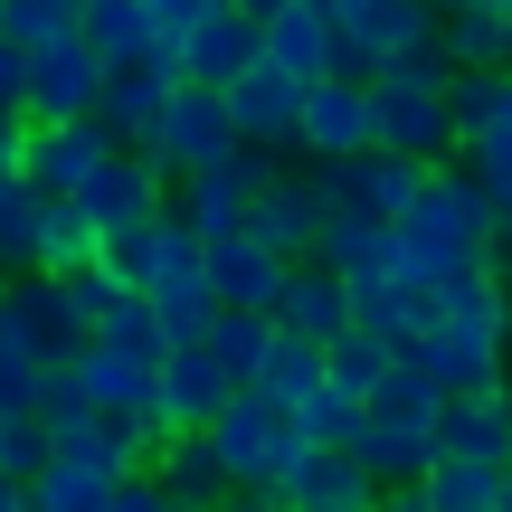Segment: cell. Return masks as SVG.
Masks as SVG:
<instances>
[{"instance_id":"484cf974","label":"cell","mask_w":512,"mask_h":512,"mask_svg":"<svg viewBox=\"0 0 512 512\" xmlns=\"http://www.w3.org/2000/svg\"><path fill=\"white\" fill-rule=\"evenodd\" d=\"M76 38H86V48L105 57L114 76H124V67H171V48H162V29H152V10H143V0H86Z\"/></svg>"},{"instance_id":"cb8c5ba5","label":"cell","mask_w":512,"mask_h":512,"mask_svg":"<svg viewBox=\"0 0 512 512\" xmlns=\"http://www.w3.org/2000/svg\"><path fill=\"white\" fill-rule=\"evenodd\" d=\"M228 124H238V143L256 152H294V124H304V86H285L275 67H256L228 86Z\"/></svg>"},{"instance_id":"ba28073f","label":"cell","mask_w":512,"mask_h":512,"mask_svg":"<svg viewBox=\"0 0 512 512\" xmlns=\"http://www.w3.org/2000/svg\"><path fill=\"white\" fill-rule=\"evenodd\" d=\"M313 181H323L332 219H380V228H399L408 209L427 200V181H437V171L408 162V152H361V162H342V171H313Z\"/></svg>"},{"instance_id":"9c48e42d","label":"cell","mask_w":512,"mask_h":512,"mask_svg":"<svg viewBox=\"0 0 512 512\" xmlns=\"http://www.w3.org/2000/svg\"><path fill=\"white\" fill-rule=\"evenodd\" d=\"M0 323L19 332V351H29L38 370H67L76 351L95 342V323H86V304H76L57 275H19L10 285V304H0Z\"/></svg>"},{"instance_id":"f907efd6","label":"cell","mask_w":512,"mask_h":512,"mask_svg":"<svg viewBox=\"0 0 512 512\" xmlns=\"http://www.w3.org/2000/svg\"><path fill=\"white\" fill-rule=\"evenodd\" d=\"M219 512H294V503H285V494H228Z\"/></svg>"},{"instance_id":"60d3db41","label":"cell","mask_w":512,"mask_h":512,"mask_svg":"<svg viewBox=\"0 0 512 512\" xmlns=\"http://www.w3.org/2000/svg\"><path fill=\"white\" fill-rule=\"evenodd\" d=\"M399 370V351L380 342V332H351V342H332V389H351V399L370 408V389Z\"/></svg>"},{"instance_id":"7c38bea8","label":"cell","mask_w":512,"mask_h":512,"mask_svg":"<svg viewBox=\"0 0 512 512\" xmlns=\"http://www.w3.org/2000/svg\"><path fill=\"white\" fill-rule=\"evenodd\" d=\"M323 228H332V200H323V181H313V171H275V181L256 190V209H247V238L275 247L285 266H313Z\"/></svg>"},{"instance_id":"7dc6e473","label":"cell","mask_w":512,"mask_h":512,"mask_svg":"<svg viewBox=\"0 0 512 512\" xmlns=\"http://www.w3.org/2000/svg\"><path fill=\"white\" fill-rule=\"evenodd\" d=\"M105 512H171V494H162L152 475H133V484H114V503H105Z\"/></svg>"},{"instance_id":"f1b7e54d","label":"cell","mask_w":512,"mask_h":512,"mask_svg":"<svg viewBox=\"0 0 512 512\" xmlns=\"http://www.w3.org/2000/svg\"><path fill=\"white\" fill-rule=\"evenodd\" d=\"M323 389H332V351L275 323V351H266V370H256V399H275V408H294V418H304Z\"/></svg>"},{"instance_id":"ac0fdd59","label":"cell","mask_w":512,"mask_h":512,"mask_svg":"<svg viewBox=\"0 0 512 512\" xmlns=\"http://www.w3.org/2000/svg\"><path fill=\"white\" fill-rule=\"evenodd\" d=\"M275 323L332 351V342H351V332H361V294H351L332 266H294V275H285V304H275Z\"/></svg>"},{"instance_id":"d6a6232c","label":"cell","mask_w":512,"mask_h":512,"mask_svg":"<svg viewBox=\"0 0 512 512\" xmlns=\"http://www.w3.org/2000/svg\"><path fill=\"white\" fill-rule=\"evenodd\" d=\"M95 256H105V228H95L76 200H48V228H38V275H57V285H67V275H86Z\"/></svg>"},{"instance_id":"e575fe53","label":"cell","mask_w":512,"mask_h":512,"mask_svg":"<svg viewBox=\"0 0 512 512\" xmlns=\"http://www.w3.org/2000/svg\"><path fill=\"white\" fill-rule=\"evenodd\" d=\"M95 342L124 351V361H143V370H162V361H171V332H162V313H152V294H124V304L95 323Z\"/></svg>"},{"instance_id":"8fae6325","label":"cell","mask_w":512,"mask_h":512,"mask_svg":"<svg viewBox=\"0 0 512 512\" xmlns=\"http://www.w3.org/2000/svg\"><path fill=\"white\" fill-rule=\"evenodd\" d=\"M152 162L171 171V181H190V171H219L228 152H238V124H228V95H209V86H181L171 95V114H162V133H152Z\"/></svg>"},{"instance_id":"9f6ffc18","label":"cell","mask_w":512,"mask_h":512,"mask_svg":"<svg viewBox=\"0 0 512 512\" xmlns=\"http://www.w3.org/2000/svg\"><path fill=\"white\" fill-rule=\"evenodd\" d=\"M0 304H10V275H0Z\"/></svg>"},{"instance_id":"ffe728a7","label":"cell","mask_w":512,"mask_h":512,"mask_svg":"<svg viewBox=\"0 0 512 512\" xmlns=\"http://www.w3.org/2000/svg\"><path fill=\"white\" fill-rule=\"evenodd\" d=\"M266 67L285 76V86H323V76H342V38H332V19H323V0H304V10H285V19H266Z\"/></svg>"},{"instance_id":"1f68e13d","label":"cell","mask_w":512,"mask_h":512,"mask_svg":"<svg viewBox=\"0 0 512 512\" xmlns=\"http://www.w3.org/2000/svg\"><path fill=\"white\" fill-rule=\"evenodd\" d=\"M437 57H446L456 76H512V19H494V10L437 19Z\"/></svg>"},{"instance_id":"c3c4849f","label":"cell","mask_w":512,"mask_h":512,"mask_svg":"<svg viewBox=\"0 0 512 512\" xmlns=\"http://www.w3.org/2000/svg\"><path fill=\"white\" fill-rule=\"evenodd\" d=\"M370 512H437V503H427V484H408V494H380Z\"/></svg>"},{"instance_id":"ee69618b","label":"cell","mask_w":512,"mask_h":512,"mask_svg":"<svg viewBox=\"0 0 512 512\" xmlns=\"http://www.w3.org/2000/svg\"><path fill=\"white\" fill-rule=\"evenodd\" d=\"M294 427H304V446H342L351 456V446H361V399H351V389H323Z\"/></svg>"},{"instance_id":"7a4b0ae2","label":"cell","mask_w":512,"mask_h":512,"mask_svg":"<svg viewBox=\"0 0 512 512\" xmlns=\"http://www.w3.org/2000/svg\"><path fill=\"white\" fill-rule=\"evenodd\" d=\"M503 256V228H494V200H484L475 171H437L427 200L399 219V275L408 285H465Z\"/></svg>"},{"instance_id":"30bf717a","label":"cell","mask_w":512,"mask_h":512,"mask_svg":"<svg viewBox=\"0 0 512 512\" xmlns=\"http://www.w3.org/2000/svg\"><path fill=\"white\" fill-rule=\"evenodd\" d=\"M228 408H238V380L219 370V351H209V342L162 361V389H152V427H162V437H209Z\"/></svg>"},{"instance_id":"11a10c76","label":"cell","mask_w":512,"mask_h":512,"mask_svg":"<svg viewBox=\"0 0 512 512\" xmlns=\"http://www.w3.org/2000/svg\"><path fill=\"white\" fill-rule=\"evenodd\" d=\"M503 512H512V475H503Z\"/></svg>"},{"instance_id":"681fc988","label":"cell","mask_w":512,"mask_h":512,"mask_svg":"<svg viewBox=\"0 0 512 512\" xmlns=\"http://www.w3.org/2000/svg\"><path fill=\"white\" fill-rule=\"evenodd\" d=\"M228 10H247L256 29H266V19H285V10H304V0H228Z\"/></svg>"},{"instance_id":"2e32d148","label":"cell","mask_w":512,"mask_h":512,"mask_svg":"<svg viewBox=\"0 0 512 512\" xmlns=\"http://www.w3.org/2000/svg\"><path fill=\"white\" fill-rule=\"evenodd\" d=\"M256 67H266V29H256L247 10H219L209 29H190L181 48H171V76H181V86H209V95H228Z\"/></svg>"},{"instance_id":"6f0895ef","label":"cell","mask_w":512,"mask_h":512,"mask_svg":"<svg viewBox=\"0 0 512 512\" xmlns=\"http://www.w3.org/2000/svg\"><path fill=\"white\" fill-rule=\"evenodd\" d=\"M171 512H190V503H171Z\"/></svg>"},{"instance_id":"83f0119b","label":"cell","mask_w":512,"mask_h":512,"mask_svg":"<svg viewBox=\"0 0 512 512\" xmlns=\"http://www.w3.org/2000/svg\"><path fill=\"white\" fill-rule=\"evenodd\" d=\"M313 266H332L351 294H370V285L399 275V228H380V219H332L323 247H313Z\"/></svg>"},{"instance_id":"7402d4cb","label":"cell","mask_w":512,"mask_h":512,"mask_svg":"<svg viewBox=\"0 0 512 512\" xmlns=\"http://www.w3.org/2000/svg\"><path fill=\"white\" fill-rule=\"evenodd\" d=\"M171 95H181V76H171V67H124V76H105V105H95V124L114 133V152H143L152 133H162Z\"/></svg>"},{"instance_id":"44dd1931","label":"cell","mask_w":512,"mask_h":512,"mask_svg":"<svg viewBox=\"0 0 512 512\" xmlns=\"http://www.w3.org/2000/svg\"><path fill=\"white\" fill-rule=\"evenodd\" d=\"M437 418H446V389L427 380V370H389L380 389H370L361 408V437H399V446H437Z\"/></svg>"},{"instance_id":"52a82bcc","label":"cell","mask_w":512,"mask_h":512,"mask_svg":"<svg viewBox=\"0 0 512 512\" xmlns=\"http://www.w3.org/2000/svg\"><path fill=\"white\" fill-rule=\"evenodd\" d=\"M361 152H380V105H370L361 76H323V86L304 95V124H294V162L304 171H342V162H361Z\"/></svg>"},{"instance_id":"f35d334b","label":"cell","mask_w":512,"mask_h":512,"mask_svg":"<svg viewBox=\"0 0 512 512\" xmlns=\"http://www.w3.org/2000/svg\"><path fill=\"white\" fill-rule=\"evenodd\" d=\"M427 503H437V512H503V475H494V465H456V456H437Z\"/></svg>"},{"instance_id":"277c9868","label":"cell","mask_w":512,"mask_h":512,"mask_svg":"<svg viewBox=\"0 0 512 512\" xmlns=\"http://www.w3.org/2000/svg\"><path fill=\"white\" fill-rule=\"evenodd\" d=\"M209 446H219V465H228V494H275V484L313 456L304 427H294V408L256 399V389H238V408L209 427Z\"/></svg>"},{"instance_id":"f5cc1de1","label":"cell","mask_w":512,"mask_h":512,"mask_svg":"<svg viewBox=\"0 0 512 512\" xmlns=\"http://www.w3.org/2000/svg\"><path fill=\"white\" fill-rule=\"evenodd\" d=\"M418 10H427V19H456V10H475V0H418Z\"/></svg>"},{"instance_id":"74e56055","label":"cell","mask_w":512,"mask_h":512,"mask_svg":"<svg viewBox=\"0 0 512 512\" xmlns=\"http://www.w3.org/2000/svg\"><path fill=\"white\" fill-rule=\"evenodd\" d=\"M209 351H219V370L238 389H256V370H266V351H275V323H266V313H219Z\"/></svg>"},{"instance_id":"d6986e66","label":"cell","mask_w":512,"mask_h":512,"mask_svg":"<svg viewBox=\"0 0 512 512\" xmlns=\"http://www.w3.org/2000/svg\"><path fill=\"white\" fill-rule=\"evenodd\" d=\"M285 256L275 247H256V238H219L209 247V285H219V313H266L275 323V304H285Z\"/></svg>"},{"instance_id":"b9f144b4","label":"cell","mask_w":512,"mask_h":512,"mask_svg":"<svg viewBox=\"0 0 512 512\" xmlns=\"http://www.w3.org/2000/svg\"><path fill=\"white\" fill-rule=\"evenodd\" d=\"M48 465H57V437H48V427H38V418H0V484L29 494Z\"/></svg>"},{"instance_id":"6da1fadb","label":"cell","mask_w":512,"mask_h":512,"mask_svg":"<svg viewBox=\"0 0 512 512\" xmlns=\"http://www.w3.org/2000/svg\"><path fill=\"white\" fill-rule=\"evenodd\" d=\"M408 370L446 389V399H475V389H512V285L503 266L465 275V285H437V332L408 351Z\"/></svg>"},{"instance_id":"603a6c76","label":"cell","mask_w":512,"mask_h":512,"mask_svg":"<svg viewBox=\"0 0 512 512\" xmlns=\"http://www.w3.org/2000/svg\"><path fill=\"white\" fill-rule=\"evenodd\" d=\"M152 313H162L171 351H200L209 332H219V285H209V247H190L181 266H162V285H152Z\"/></svg>"},{"instance_id":"db71d44e","label":"cell","mask_w":512,"mask_h":512,"mask_svg":"<svg viewBox=\"0 0 512 512\" xmlns=\"http://www.w3.org/2000/svg\"><path fill=\"white\" fill-rule=\"evenodd\" d=\"M0 512H38L29 494H19V484H0Z\"/></svg>"},{"instance_id":"8992f818","label":"cell","mask_w":512,"mask_h":512,"mask_svg":"<svg viewBox=\"0 0 512 512\" xmlns=\"http://www.w3.org/2000/svg\"><path fill=\"white\" fill-rule=\"evenodd\" d=\"M266 181H275V152L238 143L219 171H190V181H171V219H181L200 247H219V238H247V209H256V190H266Z\"/></svg>"},{"instance_id":"7bdbcfd3","label":"cell","mask_w":512,"mask_h":512,"mask_svg":"<svg viewBox=\"0 0 512 512\" xmlns=\"http://www.w3.org/2000/svg\"><path fill=\"white\" fill-rule=\"evenodd\" d=\"M38 399H48V370L19 351V332L0 323V418H38Z\"/></svg>"},{"instance_id":"4dcf8cb0","label":"cell","mask_w":512,"mask_h":512,"mask_svg":"<svg viewBox=\"0 0 512 512\" xmlns=\"http://www.w3.org/2000/svg\"><path fill=\"white\" fill-rule=\"evenodd\" d=\"M152 484H162L171 503H190V512H219L228 503V465H219V446H209V437H162Z\"/></svg>"},{"instance_id":"bcb514c9","label":"cell","mask_w":512,"mask_h":512,"mask_svg":"<svg viewBox=\"0 0 512 512\" xmlns=\"http://www.w3.org/2000/svg\"><path fill=\"white\" fill-rule=\"evenodd\" d=\"M0 124H29V57L0 38Z\"/></svg>"},{"instance_id":"836d02e7","label":"cell","mask_w":512,"mask_h":512,"mask_svg":"<svg viewBox=\"0 0 512 512\" xmlns=\"http://www.w3.org/2000/svg\"><path fill=\"white\" fill-rule=\"evenodd\" d=\"M38 228H48V200L10 171V181H0V275H10V285L38 275Z\"/></svg>"},{"instance_id":"d4e9b609","label":"cell","mask_w":512,"mask_h":512,"mask_svg":"<svg viewBox=\"0 0 512 512\" xmlns=\"http://www.w3.org/2000/svg\"><path fill=\"white\" fill-rule=\"evenodd\" d=\"M67 370H76V389L95 399V418H143L152 427V389H162V370L124 361V351H105V342H86ZM152 437H162V427H152Z\"/></svg>"},{"instance_id":"4316f807","label":"cell","mask_w":512,"mask_h":512,"mask_svg":"<svg viewBox=\"0 0 512 512\" xmlns=\"http://www.w3.org/2000/svg\"><path fill=\"white\" fill-rule=\"evenodd\" d=\"M275 494H285L294 512H370V503H380V484L361 475V456H342V446H313V456L294 465Z\"/></svg>"},{"instance_id":"d590c367","label":"cell","mask_w":512,"mask_h":512,"mask_svg":"<svg viewBox=\"0 0 512 512\" xmlns=\"http://www.w3.org/2000/svg\"><path fill=\"white\" fill-rule=\"evenodd\" d=\"M76 19H86V0H0V38H10L19 57L57 48V38H76Z\"/></svg>"},{"instance_id":"816d5d0a","label":"cell","mask_w":512,"mask_h":512,"mask_svg":"<svg viewBox=\"0 0 512 512\" xmlns=\"http://www.w3.org/2000/svg\"><path fill=\"white\" fill-rule=\"evenodd\" d=\"M19 143H29V124H0V181L19 171Z\"/></svg>"},{"instance_id":"9a60e30c","label":"cell","mask_w":512,"mask_h":512,"mask_svg":"<svg viewBox=\"0 0 512 512\" xmlns=\"http://www.w3.org/2000/svg\"><path fill=\"white\" fill-rule=\"evenodd\" d=\"M171 171L152 162V152H114L105 171H95L86 190H76V209H86L95 228H105V238H124V228H152V219H171Z\"/></svg>"},{"instance_id":"ab89813d","label":"cell","mask_w":512,"mask_h":512,"mask_svg":"<svg viewBox=\"0 0 512 512\" xmlns=\"http://www.w3.org/2000/svg\"><path fill=\"white\" fill-rule=\"evenodd\" d=\"M446 114H456V143H484V133L512 114V76H456Z\"/></svg>"},{"instance_id":"e0dca14e","label":"cell","mask_w":512,"mask_h":512,"mask_svg":"<svg viewBox=\"0 0 512 512\" xmlns=\"http://www.w3.org/2000/svg\"><path fill=\"white\" fill-rule=\"evenodd\" d=\"M437 456L512 475V389H475V399H446V418H437Z\"/></svg>"},{"instance_id":"5b68a950","label":"cell","mask_w":512,"mask_h":512,"mask_svg":"<svg viewBox=\"0 0 512 512\" xmlns=\"http://www.w3.org/2000/svg\"><path fill=\"white\" fill-rule=\"evenodd\" d=\"M323 19L342 38V76H361V86L408 57H437V19L418 0H323Z\"/></svg>"},{"instance_id":"f546056e","label":"cell","mask_w":512,"mask_h":512,"mask_svg":"<svg viewBox=\"0 0 512 512\" xmlns=\"http://www.w3.org/2000/svg\"><path fill=\"white\" fill-rule=\"evenodd\" d=\"M361 332H380L389 351H418L427 332H437V285H408V275H389V285H370L361 294Z\"/></svg>"},{"instance_id":"5bb4252c","label":"cell","mask_w":512,"mask_h":512,"mask_svg":"<svg viewBox=\"0 0 512 512\" xmlns=\"http://www.w3.org/2000/svg\"><path fill=\"white\" fill-rule=\"evenodd\" d=\"M105 162H114L105 124H29V143H19V181H29L38 200H76Z\"/></svg>"},{"instance_id":"4fadbf2b","label":"cell","mask_w":512,"mask_h":512,"mask_svg":"<svg viewBox=\"0 0 512 512\" xmlns=\"http://www.w3.org/2000/svg\"><path fill=\"white\" fill-rule=\"evenodd\" d=\"M105 57L86 48V38H57V48L29 57V124H95V105H105Z\"/></svg>"},{"instance_id":"f6af8a7d","label":"cell","mask_w":512,"mask_h":512,"mask_svg":"<svg viewBox=\"0 0 512 512\" xmlns=\"http://www.w3.org/2000/svg\"><path fill=\"white\" fill-rule=\"evenodd\" d=\"M143 10H152V29H162V48H181V38H190V29H209L228 0H143Z\"/></svg>"},{"instance_id":"3957f363","label":"cell","mask_w":512,"mask_h":512,"mask_svg":"<svg viewBox=\"0 0 512 512\" xmlns=\"http://www.w3.org/2000/svg\"><path fill=\"white\" fill-rule=\"evenodd\" d=\"M446 95H456V67H446V57H408V67L370 76V105H380V152H408V162L446 171V152H465Z\"/></svg>"},{"instance_id":"8d00e7d4","label":"cell","mask_w":512,"mask_h":512,"mask_svg":"<svg viewBox=\"0 0 512 512\" xmlns=\"http://www.w3.org/2000/svg\"><path fill=\"white\" fill-rule=\"evenodd\" d=\"M29 503H38V512H105V503H114V475H105V465H76V456H57L48 475L29 484Z\"/></svg>"}]
</instances>
